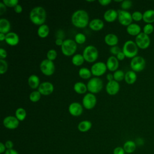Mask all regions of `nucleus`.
I'll use <instances>...</instances> for the list:
<instances>
[{"instance_id": "nucleus-26", "label": "nucleus", "mask_w": 154, "mask_h": 154, "mask_svg": "<svg viewBox=\"0 0 154 154\" xmlns=\"http://www.w3.org/2000/svg\"><path fill=\"white\" fill-rule=\"evenodd\" d=\"M143 20L146 23H152L154 22V10L149 9L143 13Z\"/></svg>"}, {"instance_id": "nucleus-1", "label": "nucleus", "mask_w": 154, "mask_h": 154, "mask_svg": "<svg viewBox=\"0 0 154 154\" xmlns=\"http://www.w3.org/2000/svg\"><path fill=\"white\" fill-rule=\"evenodd\" d=\"M72 23L76 27L79 28H85L89 24V16L84 10H77L72 15Z\"/></svg>"}, {"instance_id": "nucleus-31", "label": "nucleus", "mask_w": 154, "mask_h": 154, "mask_svg": "<svg viewBox=\"0 0 154 154\" xmlns=\"http://www.w3.org/2000/svg\"><path fill=\"white\" fill-rule=\"evenodd\" d=\"M84 61L85 60L82 54H75L72 58V64L76 66H81L84 63Z\"/></svg>"}, {"instance_id": "nucleus-33", "label": "nucleus", "mask_w": 154, "mask_h": 154, "mask_svg": "<svg viewBox=\"0 0 154 154\" xmlns=\"http://www.w3.org/2000/svg\"><path fill=\"white\" fill-rule=\"evenodd\" d=\"M15 117L19 120L23 121L26 117V112L23 108H18L15 111Z\"/></svg>"}, {"instance_id": "nucleus-25", "label": "nucleus", "mask_w": 154, "mask_h": 154, "mask_svg": "<svg viewBox=\"0 0 154 154\" xmlns=\"http://www.w3.org/2000/svg\"><path fill=\"white\" fill-rule=\"evenodd\" d=\"M123 148L125 153H132L136 150L137 144L132 140H128L123 144Z\"/></svg>"}, {"instance_id": "nucleus-8", "label": "nucleus", "mask_w": 154, "mask_h": 154, "mask_svg": "<svg viewBox=\"0 0 154 154\" xmlns=\"http://www.w3.org/2000/svg\"><path fill=\"white\" fill-rule=\"evenodd\" d=\"M55 64L52 61L45 59L42 61L40 64V69L43 74L46 76H51L55 72Z\"/></svg>"}, {"instance_id": "nucleus-43", "label": "nucleus", "mask_w": 154, "mask_h": 154, "mask_svg": "<svg viewBox=\"0 0 154 154\" xmlns=\"http://www.w3.org/2000/svg\"><path fill=\"white\" fill-rule=\"evenodd\" d=\"M109 51H110V52L112 54V55H114H114H117L120 52H121L122 51H121V49H120V48L118 46H112V47H111V48H110V49H109Z\"/></svg>"}, {"instance_id": "nucleus-24", "label": "nucleus", "mask_w": 154, "mask_h": 154, "mask_svg": "<svg viewBox=\"0 0 154 154\" xmlns=\"http://www.w3.org/2000/svg\"><path fill=\"white\" fill-rule=\"evenodd\" d=\"M28 85L32 89H35L40 85V79L36 75H31L28 79Z\"/></svg>"}, {"instance_id": "nucleus-5", "label": "nucleus", "mask_w": 154, "mask_h": 154, "mask_svg": "<svg viewBox=\"0 0 154 154\" xmlns=\"http://www.w3.org/2000/svg\"><path fill=\"white\" fill-rule=\"evenodd\" d=\"M85 61L88 63L94 62L98 58L99 52L97 48L93 45L87 46L82 52Z\"/></svg>"}, {"instance_id": "nucleus-39", "label": "nucleus", "mask_w": 154, "mask_h": 154, "mask_svg": "<svg viewBox=\"0 0 154 154\" xmlns=\"http://www.w3.org/2000/svg\"><path fill=\"white\" fill-rule=\"evenodd\" d=\"M57 57V52L55 49H50L48 51L46 54L47 59L52 61L56 59Z\"/></svg>"}, {"instance_id": "nucleus-19", "label": "nucleus", "mask_w": 154, "mask_h": 154, "mask_svg": "<svg viewBox=\"0 0 154 154\" xmlns=\"http://www.w3.org/2000/svg\"><path fill=\"white\" fill-rule=\"evenodd\" d=\"M88 26L91 30L98 31L102 29V28L104 26V23L103 20L100 19H93L91 21H90Z\"/></svg>"}, {"instance_id": "nucleus-10", "label": "nucleus", "mask_w": 154, "mask_h": 154, "mask_svg": "<svg viewBox=\"0 0 154 154\" xmlns=\"http://www.w3.org/2000/svg\"><path fill=\"white\" fill-rule=\"evenodd\" d=\"M117 19L121 25L128 26L132 23V22L133 20L132 17V14H131L129 11L123 10H117Z\"/></svg>"}, {"instance_id": "nucleus-7", "label": "nucleus", "mask_w": 154, "mask_h": 154, "mask_svg": "<svg viewBox=\"0 0 154 154\" xmlns=\"http://www.w3.org/2000/svg\"><path fill=\"white\" fill-rule=\"evenodd\" d=\"M130 66L135 72H140L143 70L146 67V60L141 56H136L131 59Z\"/></svg>"}, {"instance_id": "nucleus-56", "label": "nucleus", "mask_w": 154, "mask_h": 154, "mask_svg": "<svg viewBox=\"0 0 154 154\" xmlns=\"http://www.w3.org/2000/svg\"><path fill=\"white\" fill-rule=\"evenodd\" d=\"M153 51H154V48H153Z\"/></svg>"}, {"instance_id": "nucleus-53", "label": "nucleus", "mask_w": 154, "mask_h": 154, "mask_svg": "<svg viewBox=\"0 0 154 154\" xmlns=\"http://www.w3.org/2000/svg\"><path fill=\"white\" fill-rule=\"evenodd\" d=\"M63 41H64V40H63L62 38H56V40H55V45H57V46H61V45H63Z\"/></svg>"}, {"instance_id": "nucleus-18", "label": "nucleus", "mask_w": 154, "mask_h": 154, "mask_svg": "<svg viewBox=\"0 0 154 154\" xmlns=\"http://www.w3.org/2000/svg\"><path fill=\"white\" fill-rule=\"evenodd\" d=\"M5 41L10 46H16L19 42V37L16 32H10L5 34Z\"/></svg>"}, {"instance_id": "nucleus-13", "label": "nucleus", "mask_w": 154, "mask_h": 154, "mask_svg": "<svg viewBox=\"0 0 154 154\" xmlns=\"http://www.w3.org/2000/svg\"><path fill=\"white\" fill-rule=\"evenodd\" d=\"M19 120L14 116H8L3 120V125L8 129H15L19 125Z\"/></svg>"}, {"instance_id": "nucleus-23", "label": "nucleus", "mask_w": 154, "mask_h": 154, "mask_svg": "<svg viewBox=\"0 0 154 154\" xmlns=\"http://www.w3.org/2000/svg\"><path fill=\"white\" fill-rule=\"evenodd\" d=\"M11 28L10 22L9 20L5 18L0 19V32L7 34L10 32Z\"/></svg>"}, {"instance_id": "nucleus-46", "label": "nucleus", "mask_w": 154, "mask_h": 154, "mask_svg": "<svg viewBox=\"0 0 154 154\" xmlns=\"http://www.w3.org/2000/svg\"><path fill=\"white\" fill-rule=\"evenodd\" d=\"M6 5L2 2H0V15H2L6 11Z\"/></svg>"}, {"instance_id": "nucleus-40", "label": "nucleus", "mask_w": 154, "mask_h": 154, "mask_svg": "<svg viewBox=\"0 0 154 154\" xmlns=\"http://www.w3.org/2000/svg\"><path fill=\"white\" fill-rule=\"evenodd\" d=\"M120 5L122 10L127 11V10L131 8L132 6V2L130 0H124L122 2Z\"/></svg>"}, {"instance_id": "nucleus-35", "label": "nucleus", "mask_w": 154, "mask_h": 154, "mask_svg": "<svg viewBox=\"0 0 154 154\" xmlns=\"http://www.w3.org/2000/svg\"><path fill=\"white\" fill-rule=\"evenodd\" d=\"M41 94L37 90V91H32L29 96V100L32 102H38L40 98H41Z\"/></svg>"}, {"instance_id": "nucleus-27", "label": "nucleus", "mask_w": 154, "mask_h": 154, "mask_svg": "<svg viewBox=\"0 0 154 154\" xmlns=\"http://www.w3.org/2000/svg\"><path fill=\"white\" fill-rule=\"evenodd\" d=\"M137 79L136 72L133 70H129L125 73V81L128 84H133L135 82Z\"/></svg>"}, {"instance_id": "nucleus-37", "label": "nucleus", "mask_w": 154, "mask_h": 154, "mask_svg": "<svg viewBox=\"0 0 154 154\" xmlns=\"http://www.w3.org/2000/svg\"><path fill=\"white\" fill-rule=\"evenodd\" d=\"M153 30H154V27H153L152 24L146 23L143 27V32L144 34L149 35L150 34H151L153 32Z\"/></svg>"}, {"instance_id": "nucleus-45", "label": "nucleus", "mask_w": 154, "mask_h": 154, "mask_svg": "<svg viewBox=\"0 0 154 154\" xmlns=\"http://www.w3.org/2000/svg\"><path fill=\"white\" fill-rule=\"evenodd\" d=\"M7 56V51L3 49V48H0V59L4 60Z\"/></svg>"}, {"instance_id": "nucleus-17", "label": "nucleus", "mask_w": 154, "mask_h": 154, "mask_svg": "<svg viewBox=\"0 0 154 154\" xmlns=\"http://www.w3.org/2000/svg\"><path fill=\"white\" fill-rule=\"evenodd\" d=\"M107 69H108L111 72H115L117 70L119 63L118 59L116 56L112 55L108 58L106 63Z\"/></svg>"}, {"instance_id": "nucleus-9", "label": "nucleus", "mask_w": 154, "mask_h": 154, "mask_svg": "<svg viewBox=\"0 0 154 154\" xmlns=\"http://www.w3.org/2000/svg\"><path fill=\"white\" fill-rule=\"evenodd\" d=\"M135 42L138 48L141 49H146L149 48L150 44V39L149 35L141 32L135 37Z\"/></svg>"}, {"instance_id": "nucleus-51", "label": "nucleus", "mask_w": 154, "mask_h": 154, "mask_svg": "<svg viewBox=\"0 0 154 154\" xmlns=\"http://www.w3.org/2000/svg\"><path fill=\"white\" fill-rule=\"evenodd\" d=\"M6 147L5 146V144H4L2 142L0 143V153H5L6 150Z\"/></svg>"}, {"instance_id": "nucleus-36", "label": "nucleus", "mask_w": 154, "mask_h": 154, "mask_svg": "<svg viewBox=\"0 0 154 154\" xmlns=\"http://www.w3.org/2000/svg\"><path fill=\"white\" fill-rule=\"evenodd\" d=\"M75 41L77 44H83L86 41V36L81 32L77 33L75 36Z\"/></svg>"}, {"instance_id": "nucleus-47", "label": "nucleus", "mask_w": 154, "mask_h": 154, "mask_svg": "<svg viewBox=\"0 0 154 154\" xmlns=\"http://www.w3.org/2000/svg\"><path fill=\"white\" fill-rule=\"evenodd\" d=\"M5 146L7 149H12L14 146V144L12 141L7 140L5 143Z\"/></svg>"}, {"instance_id": "nucleus-42", "label": "nucleus", "mask_w": 154, "mask_h": 154, "mask_svg": "<svg viewBox=\"0 0 154 154\" xmlns=\"http://www.w3.org/2000/svg\"><path fill=\"white\" fill-rule=\"evenodd\" d=\"M2 2L8 7H14L16 6L19 2L17 0H3Z\"/></svg>"}, {"instance_id": "nucleus-2", "label": "nucleus", "mask_w": 154, "mask_h": 154, "mask_svg": "<svg viewBox=\"0 0 154 154\" xmlns=\"http://www.w3.org/2000/svg\"><path fill=\"white\" fill-rule=\"evenodd\" d=\"M46 19V12L45 8L40 6L34 7L29 13V19L36 25L44 24Z\"/></svg>"}, {"instance_id": "nucleus-48", "label": "nucleus", "mask_w": 154, "mask_h": 154, "mask_svg": "<svg viewBox=\"0 0 154 154\" xmlns=\"http://www.w3.org/2000/svg\"><path fill=\"white\" fill-rule=\"evenodd\" d=\"M116 58L118 59V60H120V61H122V60H123L125 59V58L126 57L125 55L124 54V53L122 52V51L121 52H120L116 56Z\"/></svg>"}, {"instance_id": "nucleus-11", "label": "nucleus", "mask_w": 154, "mask_h": 154, "mask_svg": "<svg viewBox=\"0 0 154 154\" xmlns=\"http://www.w3.org/2000/svg\"><path fill=\"white\" fill-rule=\"evenodd\" d=\"M82 106L87 109H93L96 105L97 99L95 95L91 93H87L82 98Z\"/></svg>"}, {"instance_id": "nucleus-15", "label": "nucleus", "mask_w": 154, "mask_h": 154, "mask_svg": "<svg viewBox=\"0 0 154 154\" xmlns=\"http://www.w3.org/2000/svg\"><path fill=\"white\" fill-rule=\"evenodd\" d=\"M69 113L74 117H78L82 114L83 112V108L81 103L79 102H74L71 103L68 108Z\"/></svg>"}, {"instance_id": "nucleus-41", "label": "nucleus", "mask_w": 154, "mask_h": 154, "mask_svg": "<svg viewBox=\"0 0 154 154\" xmlns=\"http://www.w3.org/2000/svg\"><path fill=\"white\" fill-rule=\"evenodd\" d=\"M143 14L141 13L140 11H135L132 13V20L136 21V22H139L141 20H143Z\"/></svg>"}, {"instance_id": "nucleus-50", "label": "nucleus", "mask_w": 154, "mask_h": 154, "mask_svg": "<svg viewBox=\"0 0 154 154\" xmlns=\"http://www.w3.org/2000/svg\"><path fill=\"white\" fill-rule=\"evenodd\" d=\"M14 11L16 13H20L22 11V7L20 4H17L14 7Z\"/></svg>"}, {"instance_id": "nucleus-29", "label": "nucleus", "mask_w": 154, "mask_h": 154, "mask_svg": "<svg viewBox=\"0 0 154 154\" xmlns=\"http://www.w3.org/2000/svg\"><path fill=\"white\" fill-rule=\"evenodd\" d=\"M73 89L75 91L79 94H84L86 93L87 90V85H85L82 82H76L73 85Z\"/></svg>"}, {"instance_id": "nucleus-54", "label": "nucleus", "mask_w": 154, "mask_h": 154, "mask_svg": "<svg viewBox=\"0 0 154 154\" xmlns=\"http://www.w3.org/2000/svg\"><path fill=\"white\" fill-rule=\"evenodd\" d=\"M106 79L108 81H112L114 79V77H113V74H112L111 73H108L106 75Z\"/></svg>"}, {"instance_id": "nucleus-21", "label": "nucleus", "mask_w": 154, "mask_h": 154, "mask_svg": "<svg viewBox=\"0 0 154 154\" xmlns=\"http://www.w3.org/2000/svg\"><path fill=\"white\" fill-rule=\"evenodd\" d=\"M141 27L139 25L135 23H132L129 25H128L126 27V31L127 32L132 36H137L139 34H140L141 32Z\"/></svg>"}, {"instance_id": "nucleus-12", "label": "nucleus", "mask_w": 154, "mask_h": 154, "mask_svg": "<svg viewBox=\"0 0 154 154\" xmlns=\"http://www.w3.org/2000/svg\"><path fill=\"white\" fill-rule=\"evenodd\" d=\"M107 67L106 63L102 61L94 63L91 67L90 70L93 75L95 76H100L103 75L106 71Z\"/></svg>"}, {"instance_id": "nucleus-16", "label": "nucleus", "mask_w": 154, "mask_h": 154, "mask_svg": "<svg viewBox=\"0 0 154 154\" xmlns=\"http://www.w3.org/2000/svg\"><path fill=\"white\" fill-rule=\"evenodd\" d=\"M105 89L108 94L115 95L118 93L120 90V84L119 82L113 79L107 82Z\"/></svg>"}, {"instance_id": "nucleus-4", "label": "nucleus", "mask_w": 154, "mask_h": 154, "mask_svg": "<svg viewBox=\"0 0 154 154\" xmlns=\"http://www.w3.org/2000/svg\"><path fill=\"white\" fill-rule=\"evenodd\" d=\"M77 49V43L75 40L70 38L66 39L63 41L61 46L62 53L66 56H71L73 55Z\"/></svg>"}, {"instance_id": "nucleus-52", "label": "nucleus", "mask_w": 154, "mask_h": 154, "mask_svg": "<svg viewBox=\"0 0 154 154\" xmlns=\"http://www.w3.org/2000/svg\"><path fill=\"white\" fill-rule=\"evenodd\" d=\"M4 154H19L18 152L13 149H7Z\"/></svg>"}, {"instance_id": "nucleus-32", "label": "nucleus", "mask_w": 154, "mask_h": 154, "mask_svg": "<svg viewBox=\"0 0 154 154\" xmlns=\"http://www.w3.org/2000/svg\"><path fill=\"white\" fill-rule=\"evenodd\" d=\"M79 76L84 79H87L91 78V72L90 69L86 67H81L79 69L78 71Z\"/></svg>"}, {"instance_id": "nucleus-14", "label": "nucleus", "mask_w": 154, "mask_h": 154, "mask_svg": "<svg viewBox=\"0 0 154 154\" xmlns=\"http://www.w3.org/2000/svg\"><path fill=\"white\" fill-rule=\"evenodd\" d=\"M54 90V87L52 83L49 81H45L40 83L38 87V91L42 95L48 96L51 94Z\"/></svg>"}, {"instance_id": "nucleus-6", "label": "nucleus", "mask_w": 154, "mask_h": 154, "mask_svg": "<svg viewBox=\"0 0 154 154\" xmlns=\"http://www.w3.org/2000/svg\"><path fill=\"white\" fill-rule=\"evenodd\" d=\"M103 81L98 77H93L88 81L87 87V90L93 94L99 93L103 88Z\"/></svg>"}, {"instance_id": "nucleus-30", "label": "nucleus", "mask_w": 154, "mask_h": 154, "mask_svg": "<svg viewBox=\"0 0 154 154\" xmlns=\"http://www.w3.org/2000/svg\"><path fill=\"white\" fill-rule=\"evenodd\" d=\"M49 33V28L46 24H43L38 26L37 29V34L41 38L46 37Z\"/></svg>"}, {"instance_id": "nucleus-3", "label": "nucleus", "mask_w": 154, "mask_h": 154, "mask_svg": "<svg viewBox=\"0 0 154 154\" xmlns=\"http://www.w3.org/2000/svg\"><path fill=\"white\" fill-rule=\"evenodd\" d=\"M122 52L124 53L126 57L133 58L134 57L137 56L138 48L135 42L132 40H127L123 44Z\"/></svg>"}, {"instance_id": "nucleus-38", "label": "nucleus", "mask_w": 154, "mask_h": 154, "mask_svg": "<svg viewBox=\"0 0 154 154\" xmlns=\"http://www.w3.org/2000/svg\"><path fill=\"white\" fill-rule=\"evenodd\" d=\"M8 69V64L5 60L0 59V74H4Z\"/></svg>"}, {"instance_id": "nucleus-22", "label": "nucleus", "mask_w": 154, "mask_h": 154, "mask_svg": "<svg viewBox=\"0 0 154 154\" xmlns=\"http://www.w3.org/2000/svg\"><path fill=\"white\" fill-rule=\"evenodd\" d=\"M104 41L106 45L112 47L117 45L119 42V38L116 34L112 33H109L105 36Z\"/></svg>"}, {"instance_id": "nucleus-28", "label": "nucleus", "mask_w": 154, "mask_h": 154, "mask_svg": "<svg viewBox=\"0 0 154 154\" xmlns=\"http://www.w3.org/2000/svg\"><path fill=\"white\" fill-rule=\"evenodd\" d=\"M92 126V123L89 120H83L78 125V129L81 132H86L88 131Z\"/></svg>"}, {"instance_id": "nucleus-34", "label": "nucleus", "mask_w": 154, "mask_h": 154, "mask_svg": "<svg viewBox=\"0 0 154 154\" xmlns=\"http://www.w3.org/2000/svg\"><path fill=\"white\" fill-rule=\"evenodd\" d=\"M125 73H124V72L123 70H117L113 73L114 80H115L117 82H120L125 79Z\"/></svg>"}, {"instance_id": "nucleus-55", "label": "nucleus", "mask_w": 154, "mask_h": 154, "mask_svg": "<svg viewBox=\"0 0 154 154\" xmlns=\"http://www.w3.org/2000/svg\"><path fill=\"white\" fill-rule=\"evenodd\" d=\"M5 39V34L0 32V41L2 42Z\"/></svg>"}, {"instance_id": "nucleus-20", "label": "nucleus", "mask_w": 154, "mask_h": 154, "mask_svg": "<svg viewBox=\"0 0 154 154\" xmlns=\"http://www.w3.org/2000/svg\"><path fill=\"white\" fill-rule=\"evenodd\" d=\"M118 17L117 11L113 8L108 9L103 14V19L108 22H112Z\"/></svg>"}, {"instance_id": "nucleus-44", "label": "nucleus", "mask_w": 154, "mask_h": 154, "mask_svg": "<svg viewBox=\"0 0 154 154\" xmlns=\"http://www.w3.org/2000/svg\"><path fill=\"white\" fill-rule=\"evenodd\" d=\"M113 154H125V152L123 147L118 146L114 149Z\"/></svg>"}, {"instance_id": "nucleus-49", "label": "nucleus", "mask_w": 154, "mask_h": 154, "mask_svg": "<svg viewBox=\"0 0 154 154\" xmlns=\"http://www.w3.org/2000/svg\"><path fill=\"white\" fill-rule=\"evenodd\" d=\"M99 3L103 6H106L111 2V0H99Z\"/></svg>"}]
</instances>
